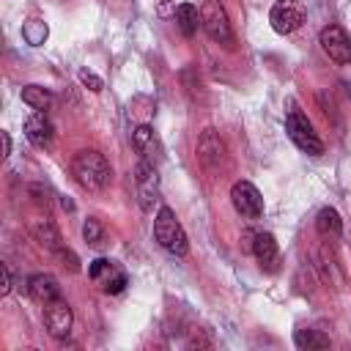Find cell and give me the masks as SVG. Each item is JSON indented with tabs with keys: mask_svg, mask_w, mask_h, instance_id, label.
<instances>
[{
	"mask_svg": "<svg viewBox=\"0 0 351 351\" xmlns=\"http://www.w3.org/2000/svg\"><path fill=\"white\" fill-rule=\"evenodd\" d=\"M27 293L38 302V304H47V302H55L60 299V285L52 274H33L27 280Z\"/></svg>",
	"mask_w": 351,
	"mask_h": 351,
	"instance_id": "13",
	"label": "cell"
},
{
	"mask_svg": "<svg viewBox=\"0 0 351 351\" xmlns=\"http://www.w3.org/2000/svg\"><path fill=\"white\" fill-rule=\"evenodd\" d=\"M112 271H118V266L112 263V261H107V258H96L90 266H88V274H90V280H99V282H104Z\"/></svg>",
	"mask_w": 351,
	"mask_h": 351,
	"instance_id": "21",
	"label": "cell"
},
{
	"mask_svg": "<svg viewBox=\"0 0 351 351\" xmlns=\"http://www.w3.org/2000/svg\"><path fill=\"white\" fill-rule=\"evenodd\" d=\"M269 22L280 36H288L304 22V8L296 0H277L269 11Z\"/></svg>",
	"mask_w": 351,
	"mask_h": 351,
	"instance_id": "5",
	"label": "cell"
},
{
	"mask_svg": "<svg viewBox=\"0 0 351 351\" xmlns=\"http://www.w3.org/2000/svg\"><path fill=\"white\" fill-rule=\"evenodd\" d=\"M11 151V137H8V132H3V154H8Z\"/></svg>",
	"mask_w": 351,
	"mask_h": 351,
	"instance_id": "27",
	"label": "cell"
},
{
	"mask_svg": "<svg viewBox=\"0 0 351 351\" xmlns=\"http://www.w3.org/2000/svg\"><path fill=\"white\" fill-rule=\"evenodd\" d=\"M293 343H296V348H302V351L329 348V337H326L324 332H318V329H296Z\"/></svg>",
	"mask_w": 351,
	"mask_h": 351,
	"instance_id": "18",
	"label": "cell"
},
{
	"mask_svg": "<svg viewBox=\"0 0 351 351\" xmlns=\"http://www.w3.org/2000/svg\"><path fill=\"white\" fill-rule=\"evenodd\" d=\"M22 101L27 107H33V110H47L52 104V93L47 88H41V85H25L22 88Z\"/></svg>",
	"mask_w": 351,
	"mask_h": 351,
	"instance_id": "19",
	"label": "cell"
},
{
	"mask_svg": "<svg viewBox=\"0 0 351 351\" xmlns=\"http://www.w3.org/2000/svg\"><path fill=\"white\" fill-rule=\"evenodd\" d=\"M154 239L159 241V247H165L170 255H186L189 250V241H186V233L181 228V222L176 219L173 208L162 206L154 217Z\"/></svg>",
	"mask_w": 351,
	"mask_h": 351,
	"instance_id": "2",
	"label": "cell"
},
{
	"mask_svg": "<svg viewBox=\"0 0 351 351\" xmlns=\"http://www.w3.org/2000/svg\"><path fill=\"white\" fill-rule=\"evenodd\" d=\"M285 129H288L291 140L296 143V148H302L304 154H310V156H321V154H324L321 137L315 134L313 123L307 121V115H304L296 104H291L288 112H285Z\"/></svg>",
	"mask_w": 351,
	"mask_h": 351,
	"instance_id": "3",
	"label": "cell"
},
{
	"mask_svg": "<svg viewBox=\"0 0 351 351\" xmlns=\"http://www.w3.org/2000/svg\"><path fill=\"white\" fill-rule=\"evenodd\" d=\"M77 77H80V82H82V85H85V88H88L90 93H99V90L104 88L101 77H96V74H93V71H88V69H82V71H80Z\"/></svg>",
	"mask_w": 351,
	"mask_h": 351,
	"instance_id": "24",
	"label": "cell"
},
{
	"mask_svg": "<svg viewBox=\"0 0 351 351\" xmlns=\"http://www.w3.org/2000/svg\"><path fill=\"white\" fill-rule=\"evenodd\" d=\"M71 173L77 178V184L85 189H104L112 181L110 162L99 151H80L71 162Z\"/></svg>",
	"mask_w": 351,
	"mask_h": 351,
	"instance_id": "1",
	"label": "cell"
},
{
	"mask_svg": "<svg viewBox=\"0 0 351 351\" xmlns=\"http://www.w3.org/2000/svg\"><path fill=\"white\" fill-rule=\"evenodd\" d=\"M132 145L143 154V159H148V162H154V148H156V134H154V129L151 126H137L134 132H132Z\"/></svg>",
	"mask_w": 351,
	"mask_h": 351,
	"instance_id": "17",
	"label": "cell"
},
{
	"mask_svg": "<svg viewBox=\"0 0 351 351\" xmlns=\"http://www.w3.org/2000/svg\"><path fill=\"white\" fill-rule=\"evenodd\" d=\"M230 200H233V208L241 217L258 219L263 214V197L255 189V184H250V181H236L233 189H230Z\"/></svg>",
	"mask_w": 351,
	"mask_h": 351,
	"instance_id": "6",
	"label": "cell"
},
{
	"mask_svg": "<svg viewBox=\"0 0 351 351\" xmlns=\"http://www.w3.org/2000/svg\"><path fill=\"white\" fill-rule=\"evenodd\" d=\"M137 192H140V203L143 208H151V203L159 200V184H156V167L154 162L143 159L137 165Z\"/></svg>",
	"mask_w": 351,
	"mask_h": 351,
	"instance_id": "10",
	"label": "cell"
},
{
	"mask_svg": "<svg viewBox=\"0 0 351 351\" xmlns=\"http://www.w3.org/2000/svg\"><path fill=\"white\" fill-rule=\"evenodd\" d=\"M197 159L203 162V167L217 170L219 162L225 159V143L219 140V134L214 129H206L203 137L197 140Z\"/></svg>",
	"mask_w": 351,
	"mask_h": 351,
	"instance_id": "9",
	"label": "cell"
},
{
	"mask_svg": "<svg viewBox=\"0 0 351 351\" xmlns=\"http://www.w3.org/2000/svg\"><path fill=\"white\" fill-rule=\"evenodd\" d=\"M52 121L44 115V110H36L27 121H25V137L36 145V148H44V145H49V140H52Z\"/></svg>",
	"mask_w": 351,
	"mask_h": 351,
	"instance_id": "11",
	"label": "cell"
},
{
	"mask_svg": "<svg viewBox=\"0 0 351 351\" xmlns=\"http://www.w3.org/2000/svg\"><path fill=\"white\" fill-rule=\"evenodd\" d=\"M47 25L41 22V19H30V22H25V27H22V36H25V41L27 44H33V47H38V44H44V38H47Z\"/></svg>",
	"mask_w": 351,
	"mask_h": 351,
	"instance_id": "20",
	"label": "cell"
},
{
	"mask_svg": "<svg viewBox=\"0 0 351 351\" xmlns=\"http://www.w3.org/2000/svg\"><path fill=\"white\" fill-rule=\"evenodd\" d=\"M200 19H203V27H206V33H208L211 41H217V44H230V41H233L228 14H225V8H222L217 0H206V3H203Z\"/></svg>",
	"mask_w": 351,
	"mask_h": 351,
	"instance_id": "4",
	"label": "cell"
},
{
	"mask_svg": "<svg viewBox=\"0 0 351 351\" xmlns=\"http://www.w3.org/2000/svg\"><path fill=\"white\" fill-rule=\"evenodd\" d=\"M0 271H3V288H0V293L5 296V293L11 291V271H8V263H3V266H0Z\"/></svg>",
	"mask_w": 351,
	"mask_h": 351,
	"instance_id": "26",
	"label": "cell"
},
{
	"mask_svg": "<svg viewBox=\"0 0 351 351\" xmlns=\"http://www.w3.org/2000/svg\"><path fill=\"white\" fill-rule=\"evenodd\" d=\"M71 321H74V315H71V307L63 302V296L44 304V326L52 337H58V340L66 337L71 332Z\"/></svg>",
	"mask_w": 351,
	"mask_h": 351,
	"instance_id": "8",
	"label": "cell"
},
{
	"mask_svg": "<svg viewBox=\"0 0 351 351\" xmlns=\"http://www.w3.org/2000/svg\"><path fill=\"white\" fill-rule=\"evenodd\" d=\"M176 25H178V30H181L184 36H195L197 27L203 25L200 11H197L192 3H181V5L176 8Z\"/></svg>",
	"mask_w": 351,
	"mask_h": 351,
	"instance_id": "15",
	"label": "cell"
},
{
	"mask_svg": "<svg viewBox=\"0 0 351 351\" xmlns=\"http://www.w3.org/2000/svg\"><path fill=\"white\" fill-rule=\"evenodd\" d=\"M55 255L63 261V266H69V271H80V261H77V255H74L71 250H63V247H60Z\"/></svg>",
	"mask_w": 351,
	"mask_h": 351,
	"instance_id": "25",
	"label": "cell"
},
{
	"mask_svg": "<svg viewBox=\"0 0 351 351\" xmlns=\"http://www.w3.org/2000/svg\"><path fill=\"white\" fill-rule=\"evenodd\" d=\"M315 228L321 236H329V239H337L343 233V219L335 208H321L318 217H315Z\"/></svg>",
	"mask_w": 351,
	"mask_h": 351,
	"instance_id": "16",
	"label": "cell"
},
{
	"mask_svg": "<svg viewBox=\"0 0 351 351\" xmlns=\"http://www.w3.org/2000/svg\"><path fill=\"white\" fill-rule=\"evenodd\" d=\"M30 230H33L36 241H41V244H44L47 250L58 252V250L63 247V241H60V233H58V228H55V225H52L49 219H33Z\"/></svg>",
	"mask_w": 351,
	"mask_h": 351,
	"instance_id": "14",
	"label": "cell"
},
{
	"mask_svg": "<svg viewBox=\"0 0 351 351\" xmlns=\"http://www.w3.org/2000/svg\"><path fill=\"white\" fill-rule=\"evenodd\" d=\"M252 255L258 258L261 269L274 271V269H277V261H280V250H277L274 236H271V233H255V241H252Z\"/></svg>",
	"mask_w": 351,
	"mask_h": 351,
	"instance_id": "12",
	"label": "cell"
},
{
	"mask_svg": "<svg viewBox=\"0 0 351 351\" xmlns=\"http://www.w3.org/2000/svg\"><path fill=\"white\" fill-rule=\"evenodd\" d=\"M82 236H85V241L90 244V247H99L101 244V225H99V219H85V225H82Z\"/></svg>",
	"mask_w": 351,
	"mask_h": 351,
	"instance_id": "22",
	"label": "cell"
},
{
	"mask_svg": "<svg viewBox=\"0 0 351 351\" xmlns=\"http://www.w3.org/2000/svg\"><path fill=\"white\" fill-rule=\"evenodd\" d=\"M123 285H126V274L118 269V271H112L104 282H101V288H104V293H121L123 291Z\"/></svg>",
	"mask_w": 351,
	"mask_h": 351,
	"instance_id": "23",
	"label": "cell"
},
{
	"mask_svg": "<svg viewBox=\"0 0 351 351\" xmlns=\"http://www.w3.org/2000/svg\"><path fill=\"white\" fill-rule=\"evenodd\" d=\"M321 47L335 63H351V38L340 25H326L321 30Z\"/></svg>",
	"mask_w": 351,
	"mask_h": 351,
	"instance_id": "7",
	"label": "cell"
}]
</instances>
